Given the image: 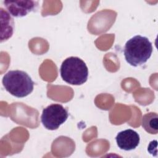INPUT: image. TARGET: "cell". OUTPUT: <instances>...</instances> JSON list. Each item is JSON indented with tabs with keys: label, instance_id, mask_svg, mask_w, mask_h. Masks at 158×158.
I'll return each mask as SVG.
<instances>
[{
	"label": "cell",
	"instance_id": "obj_6",
	"mask_svg": "<svg viewBox=\"0 0 158 158\" xmlns=\"http://www.w3.org/2000/svg\"><path fill=\"white\" fill-rule=\"evenodd\" d=\"M118 147L124 151L135 149L139 144V134L132 129H127L118 132L115 137Z\"/></svg>",
	"mask_w": 158,
	"mask_h": 158
},
{
	"label": "cell",
	"instance_id": "obj_3",
	"mask_svg": "<svg viewBox=\"0 0 158 158\" xmlns=\"http://www.w3.org/2000/svg\"><path fill=\"white\" fill-rule=\"evenodd\" d=\"M64 81L72 85L85 83L88 77V69L85 62L78 57H69L65 59L60 69Z\"/></svg>",
	"mask_w": 158,
	"mask_h": 158
},
{
	"label": "cell",
	"instance_id": "obj_5",
	"mask_svg": "<svg viewBox=\"0 0 158 158\" xmlns=\"http://www.w3.org/2000/svg\"><path fill=\"white\" fill-rule=\"evenodd\" d=\"M3 3L10 15L15 17H22L34 11L38 6L36 1H4Z\"/></svg>",
	"mask_w": 158,
	"mask_h": 158
},
{
	"label": "cell",
	"instance_id": "obj_1",
	"mask_svg": "<svg viewBox=\"0 0 158 158\" xmlns=\"http://www.w3.org/2000/svg\"><path fill=\"white\" fill-rule=\"evenodd\" d=\"M153 48L146 36L136 35L128 40L124 48V56L127 62L133 67L145 64L151 57Z\"/></svg>",
	"mask_w": 158,
	"mask_h": 158
},
{
	"label": "cell",
	"instance_id": "obj_7",
	"mask_svg": "<svg viewBox=\"0 0 158 158\" xmlns=\"http://www.w3.org/2000/svg\"><path fill=\"white\" fill-rule=\"evenodd\" d=\"M1 26L4 25V28L1 29V42H2L12 36L14 31V20L10 14L4 11L2 8H1Z\"/></svg>",
	"mask_w": 158,
	"mask_h": 158
},
{
	"label": "cell",
	"instance_id": "obj_8",
	"mask_svg": "<svg viewBox=\"0 0 158 158\" xmlns=\"http://www.w3.org/2000/svg\"><path fill=\"white\" fill-rule=\"evenodd\" d=\"M142 127L150 134H157L158 132V116L156 112H149L142 118Z\"/></svg>",
	"mask_w": 158,
	"mask_h": 158
},
{
	"label": "cell",
	"instance_id": "obj_2",
	"mask_svg": "<svg viewBox=\"0 0 158 158\" xmlns=\"http://www.w3.org/2000/svg\"><path fill=\"white\" fill-rule=\"evenodd\" d=\"M2 85L7 91L17 98H24L33 90L34 81L24 71L10 70L2 78Z\"/></svg>",
	"mask_w": 158,
	"mask_h": 158
},
{
	"label": "cell",
	"instance_id": "obj_4",
	"mask_svg": "<svg viewBox=\"0 0 158 158\" xmlns=\"http://www.w3.org/2000/svg\"><path fill=\"white\" fill-rule=\"evenodd\" d=\"M68 117L67 110L61 104H52L43 110L41 121L46 129L54 130L65 122Z\"/></svg>",
	"mask_w": 158,
	"mask_h": 158
}]
</instances>
